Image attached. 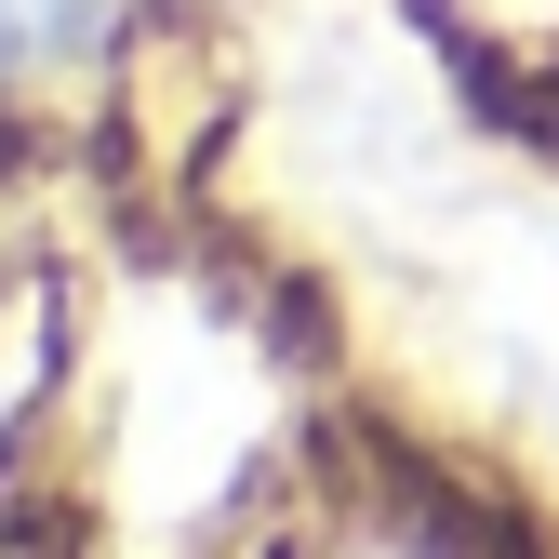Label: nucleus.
Listing matches in <instances>:
<instances>
[{
    "label": "nucleus",
    "instance_id": "obj_1",
    "mask_svg": "<svg viewBox=\"0 0 559 559\" xmlns=\"http://www.w3.org/2000/svg\"><path fill=\"white\" fill-rule=\"evenodd\" d=\"M81 0H0V53H27V40H53Z\"/></svg>",
    "mask_w": 559,
    "mask_h": 559
}]
</instances>
